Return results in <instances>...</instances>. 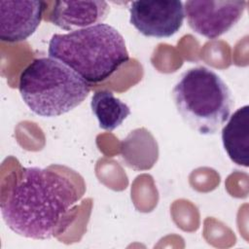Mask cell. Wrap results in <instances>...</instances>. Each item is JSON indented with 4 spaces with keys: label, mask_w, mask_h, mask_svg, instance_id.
I'll use <instances>...</instances> for the list:
<instances>
[{
    "label": "cell",
    "mask_w": 249,
    "mask_h": 249,
    "mask_svg": "<svg viewBox=\"0 0 249 249\" xmlns=\"http://www.w3.org/2000/svg\"><path fill=\"white\" fill-rule=\"evenodd\" d=\"M129 22L144 36L158 39L176 34L185 18L181 1H133L129 7Z\"/></svg>",
    "instance_id": "obj_6"
},
{
    "label": "cell",
    "mask_w": 249,
    "mask_h": 249,
    "mask_svg": "<svg viewBox=\"0 0 249 249\" xmlns=\"http://www.w3.org/2000/svg\"><path fill=\"white\" fill-rule=\"evenodd\" d=\"M48 53L89 84L108 79L129 60L124 37L107 23L53 35Z\"/></svg>",
    "instance_id": "obj_2"
},
{
    "label": "cell",
    "mask_w": 249,
    "mask_h": 249,
    "mask_svg": "<svg viewBox=\"0 0 249 249\" xmlns=\"http://www.w3.org/2000/svg\"><path fill=\"white\" fill-rule=\"evenodd\" d=\"M44 1H0V39L7 43L21 42L38 28L46 9Z\"/></svg>",
    "instance_id": "obj_7"
},
{
    "label": "cell",
    "mask_w": 249,
    "mask_h": 249,
    "mask_svg": "<svg viewBox=\"0 0 249 249\" xmlns=\"http://www.w3.org/2000/svg\"><path fill=\"white\" fill-rule=\"evenodd\" d=\"M18 90L34 114L53 118L79 106L90 87L69 66L49 56L33 59L22 70Z\"/></svg>",
    "instance_id": "obj_3"
},
{
    "label": "cell",
    "mask_w": 249,
    "mask_h": 249,
    "mask_svg": "<svg viewBox=\"0 0 249 249\" xmlns=\"http://www.w3.org/2000/svg\"><path fill=\"white\" fill-rule=\"evenodd\" d=\"M80 196L74 183L60 172L22 167L2 196L1 214L7 227L17 234L50 239L68 227Z\"/></svg>",
    "instance_id": "obj_1"
},
{
    "label": "cell",
    "mask_w": 249,
    "mask_h": 249,
    "mask_svg": "<svg viewBox=\"0 0 249 249\" xmlns=\"http://www.w3.org/2000/svg\"><path fill=\"white\" fill-rule=\"evenodd\" d=\"M109 12L105 1H56L50 20L59 28L76 31L101 23Z\"/></svg>",
    "instance_id": "obj_8"
},
{
    "label": "cell",
    "mask_w": 249,
    "mask_h": 249,
    "mask_svg": "<svg viewBox=\"0 0 249 249\" xmlns=\"http://www.w3.org/2000/svg\"><path fill=\"white\" fill-rule=\"evenodd\" d=\"M246 5V1L236 0H189L185 2L184 10L192 30L213 40L239 21Z\"/></svg>",
    "instance_id": "obj_5"
},
{
    "label": "cell",
    "mask_w": 249,
    "mask_h": 249,
    "mask_svg": "<svg viewBox=\"0 0 249 249\" xmlns=\"http://www.w3.org/2000/svg\"><path fill=\"white\" fill-rule=\"evenodd\" d=\"M222 128V142L229 158L237 165H249V106L237 109Z\"/></svg>",
    "instance_id": "obj_9"
},
{
    "label": "cell",
    "mask_w": 249,
    "mask_h": 249,
    "mask_svg": "<svg viewBox=\"0 0 249 249\" xmlns=\"http://www.w3.org/2000/svg\"><path fill=\"white\" fill-rule=\"evenodd\" d=\"M176 110L184 123L201 135H213L231 116L232 93L223 79L205 66L186 70L172 89Z\"/></svg>",
    "instance_id": "obj_4"
},
{
    "label": "cell",
    "mask_w": 249,
    "mask_h": 249,
    "mask_svg": "<svg viewBox=\"0 0 249 249\" xmlns=\"http://www.w3.org/2000/svg\"><path fill=\"white\" fill-rule=\"evenodd\" d=\"M90 108L99 127L112 131L119 127L130 114V109L110 90L96 91L90 101Z\"/></svg>",
    "instance_id": "obj_10"
}]
</instances>
